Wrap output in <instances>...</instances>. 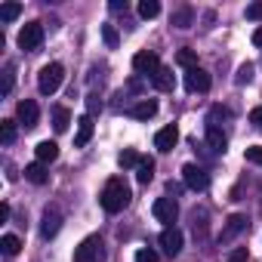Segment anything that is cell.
<instances>
[{
    "instance_id": "cell-1",
    "label": "cell",
    "mask_w": 262,
    "mask_h": 262,
    "mask_svg": "<svg viewBox=\"0 0 262 262\" xmlns=\"http://www.w3.org/2000/svg\"><path fill=\"white\" fill-rule=\"evenodd\" d=\"M99 201H102V210H105V213H120V210L129 204V185H126L120 176H114V179L105 182Z\"/></svg>"
},
{
    "instance_id": "cell-2",
    "label": "cell",
    "mask_w": 262,
    "mask_h": 262,
    "mask_svg": "<svg viewBox=\"0 0 262 262\" xmlns=\"http://www.w3.org/2000/svg\"><path fill=\"white\" fill-rule=\"evenodd\" d=\"M62 80H65V68H62L59 62H50V65H43L40 74H37V90H40L43 96H53V93L62 86Z\"/></svg>"
},
{
    "instance_id": "cell-3",
    "label": "cell",
    "mask_w": 262,
    "mask_h": 262,
    "mask_svg": "<svg viewBox=\"0 0 262 262\" xmlns=\"http://www.w3.org/2000/svg\"><path fill=\"white\" fill-rule=\"evenodd\" d=\"M74 262H105L102 237L99 234H90L86 241H80V247L74 250Z\"/></svg>"
},
{
    "instance_id": "cell-4",
    "label": "cell",
    "mask_w": 262,
    "mask_h": 262,
    "mask_svg": "<svg viewBox=\"0 0 262 262\" xmlns=\"http://www.w3.org/2000/svg\"><path fill=\"white\" fill-rule=\"evenodd\" d=\"M158 68H161V59H158V53H151V50H142V53H136L133 56V71L139 74V77H155L158 74Z\"/></svg>"
},
{
    "instance_id": "cell-5",
    "label": "cell",
    "mask_w": 262,
    "mask_h": 262,
    "mask_svg": "<svg viewBox=\"0 0 262 262\" xmlns=\"http://www.w3.org/2000/svg\"><path fill=\"white\" fill-rule=\"evenodd\" d=\"M182 179H185V185L191 191H207L210 188V173L204 167H198V164H185L182 167Z\"/></svg>"
},
{
    "instance_id": "cell-6",
    "label": "cell",
    "mask_w": 262,
    "mask_h": 262,
    "mask_svg": "<svg viewBox=\"0 0 262 262\" xmlns=\"http://www.w3.org/2000/svg\"><path fill=\"white\" fill-rule=\"evenodd\" d=\"M40 43H43V25H40V22H28V25L19 31V47H22L25 53H34Z\"/></svg>"
},
{
    "instance_id": "cell-7",
    "label": "cell",
    "mask_w": 262,
    "mask_h": 262,
    "mask_svg": "<svg viewBox=\"0 0 262 262\" xmlns=\"http://www.w3.org/2000/svg\"><path fill=\"white\" fill-rule=\"evenodd\" d=\"M151 213H155L158 222H164V225L170 228V225L176 222V216H179V204H176V198H158L155 207H151Z\"/></svg>"
},
{
    "instance_id": "cell-8",
    "label": "cell",
    "mask_w": 262,
    "mask_h": 262,
    "mask_svg": "<svg viewBox=\"0 0 262 262\" xmlns=\"http://www.w3.org/2000/svg\"><path fill=\"white\" fill-rule=\"evenodd\" d=\"M16 117H19V123H22L25 129L37 126V120H40V108H37V102H34V99H22L19 108H16Z\"/></svg>"
},
{
    "instance_id": "cell-9",
    "label": "cell",
    "mask_w": 262,
    "mask_h": 262,
    "mask_svg": "<svg viewBox=\"0 0 262 262\" xmlns=\"http://www.w3.org/2000/svg\"><path fill=\"white\" fill-rule=\"evenodd\" d=\"M185 90L188 93H207L210 90V74L204 68H188L185 71Z\"/></svg>"
},
{
    "instance_id": "cell-10",
    "label": "cell",
    "mask_w": 262,
    "mask_h": 262,
    "mask_svg": "<svg viewBox=\"0 0 262 262\" xmlns=\"http://www.w3.org/2000/svg\"><path fill=\"white\" fill-rule=\"evenodd\" d=\"M161 250L167 253V256H179L182 253V231L179 228H164L161 231Z\"/></svg>"
},
{
    "instance_id": "cell-11",
    "label": "cell",
    "mask_w": 262,
    "mask_h": 262,
    "mask_svg": "<svg viewBox=\"0 0 262 262\" xmlns=\"http://www.w3.org/2000/svg\"><path fill=\"white\" fill-rule=\"evenodd\" d=\"M176 142H179V129H176L173 123L164 126V129H158V136H155V148H158V151H173Z\"/></svg>"
},
{
    "instance_id": "cell-12",
    "label": "cell",
    "mask_w": 262,
    "mask_h": 262,
    "mask_svg": "<svg viewBox=\"0 0 262 262\" xmlns=\"http://www.w3.org/2000/svg\"><path fill=\"white\" fill-rule=\"evenodd\" d=\"M204 136H207V145H210L216 155H222V151L228 148V136L222 133V126H213V123H207V133H204Z\"/></svg>"
},
{
    "instance_id": "cell-13",
    "label": "cell",
    "mask_w": 262,
    "mask_h": 262,
    "mask_svg": "<svg viewBox=\"0 0 262 262\" xmlns=\"http://www.w3.org/2000/svg\"><path fill=\"white\" fill-rule=\"evenodd\" d=\"M59 228H62V216H59L56 210H47V213H43V219H40V234L50 241V237H56V234H59Z\"/></svg>"
},
{
    "instance_id": "cell-14",
    "label": "cell",
    "mask_w": 262,
    "mask_h": 262,
    "mask_svg": "<svg viewBox=\"0 0 262 262\" xmlns=\"http://www.w3.org/2000/svg\"><path fill=\"white\" fill-rule=\"evenodd\" d=\"M241 231H247V216L234 213V216H228V222H225V228H222L219 241H231V237H237Z\"/></svg>"
},
{
    "instance_id": "cell-15",
    "label": "cell",
    "mask_w": 262,
    "mask_h": 262,
    "mask_svg": "<svg viewBox=\"0 0 262 262\" xmlns=\"http://www.w3.org/2000/svg\"><path fill=\"white\" fill-rule=\"evenodd\" d=\"M158 114V102L155 99H142V102H136L133 108H129V117H136V120H151Z\"/></svg>"
},
{
    "instance_id": "cell-16",
    "label": "cell",
    "mask_w": 262,
    "mask_h": 262,
    "mask_svg": "<svg viewBox=\"0 0 262 262\" xmlns=\"http://www.w3.org/2000/svg\"><path fill=\"white\" fill-rule=\"evenodd\" d=\"M25 179H28V182H34V185H47V182H50L47 164H40V161L28 164V167H25Z\"/></svg>"
},
{
    "instance_id": "cell-17",
    "label": "cell",
    "mask_w": 262,
    "mask_h": 262,
    "mask_svg": "<svg viewBox=\"0 0 262 262\" xmlns=\"http://www.w3.org/2000/svg\"><path fill=\"white\" fill-rule=\"evenodd\" d=\"M90 139H93V117H90V114H83V117L77 120V136H74V145H77V148H83Z\"/></svg>"
},
{
    "instance_id": "cell-18",
    "label": "cell",
    "mask_w": 262,
    "mask_h": 262,
    "mask_svg": "<svg viewBox=\"0 0 262 262\" xmlns=\"http://www.w3.org/2000/svg\"><path fill=\"white\" fill-rule=\"evenodd\" d=\"M34 155H37V161H40V164H53V161L59 158V145H56V142H50V139H43V142L34 148Z\"/></svg>"
},
{
    "instance_id": "cell-19",
    "label": "cell",
    "mask_w": 262,
    "mask_h": 262,
    "mask_svg": "<svg viewBox=\"0 0 262 262\" xmlns=\"http://www.w3.org/2000/svg\"><path fill=\"white\" fill-rule=\"evenodd\" d=\"M68 123H71V111H68L65 105L53 108V126H56V133H65V129H68Z\"/></svg>"
},
{
    "instance_id": "cell-20",
    "label": "cell",
    "mask_w": 262,
    "mask_h": 262,
    "mask_svg": "<svg viewBox=\"0 0 262 262\" xmlns=\"http://www.w3.org/2000/svg\"><path fill=\"white\" fill-rule=\"evenodd\" d=\"M151 83H155L158 90H164V93H167V90H173V71H170L167 65H161V68H158V74L151 77Z\"/></svg>"
},
{
    "instance_id": "cell-21",
    "label": "cell",
    "mask_w": 262,
    "mask_h": 262,
    "mask_svg": "<svg viewBox=\"0 0 262 262\" xmlns=\"http://www.w3.org/2000/svg\"><path fill=\"white\" fill-rule=\"evenodd\" d=\"M136 179H139V185H148L155 179V161L151 158H142V164L136 167Z\"/></svg>"
},
{
    "instance_id": "cell-22",
    "label": "cell",
    "mask_w": 262,
    "mask_h": 262,
    "mask_svg": "<svg viewBox=\"0 0 262 262\" xmlns=\"http://www.w3.org/2000/svg\"><path fill=\"white\" fill-rule=\"evenodd\" d=\"M19 250H22V241L16 234H4V237H0V253H4V256H19Z\"/></svg>"
},
{
    "instance_id": "cell-23",
    "label": "cell",
    "mask_w": 262,
    "mask_h": 262,
    "mask_svg": "<svg viewBox=\"0 0 262 262\" xmlns=\"http://www.w3.org/2000/svg\"><path fill=\"white\" fill-rule=\"evenodd\" d=\"M0 142L4 145L16 142V120H0Z\"/></svg>"
},
{
    "instance_id": "cell-24",
    "label": "cell",
    "mask_w": 262,
    "mask_h": 262,
    "mask_svg": "<svg viewBox=\"0 0 262 262\" xmlns=\"http://www.w3.org/2000/svg\"><path fill=\"white\" fill-rule=\"evenodd\" d=\"M117 164H120L123 170H129V167H139V164H142V158H139L133 148H126V151H120V155H117Z\"/></svg>"
},
{
    "instance_id": "cell-25",
    "label": "cell",
    "mask_w": 262,
    "mask_h": 262,
    "mask_svg": "<svg viewBox=\"0 0 262 262\" xmlns=\"http://www.w3.org/2000/svg\"><path fill=\"white\" fill-rule=\"evenodd\" d=\"M191 19H194V13H191L188 7H182V10L173 13V25H176V28H191Z\"/></svg>"
},
{
    "instance_id": "cell-26",
    "label": "cell",
    "mask_w": 262,
    "mask_h": 262,
    "mask_svg": "<svg viewBox=\"0 0 262 262\" xmlns=\"http://www.w3.org/2000/svg\"><path fill=\"white\" fill-rule=\"evenodd\" d=\"M176 62H179L185 71H188V68H198V56H194V50H188V47L176 53Z\"/></svg>"
},
{
    "instance_id": "cell-27",
    "label": "cell",
    "mask_w": 262,
    "mask_h": 262,
    "mask_svg": "<svg viewBox=\"0 0 262 262\" xmlns=\"http://www.w3.org/2000/svg\"><path fill=\"white\" fill-rule=\"evenodd\" d=\"M161 13V4H158V0H142V4H139V16L142 19H155Z\"/></svg>"
},
{
    "instance_id": "cell-28",
    "label": "cell",
    "mask_w": 262,
    "mask_h": 262,
    "mask_svg": "<svg viewBox=\"0 0 262 262\" xmlns=\"http://www.w3.org/2000/svg\"><path fill=\"white\" fill-rule=\"evenodd\" d=\"M19 13H22L19 4H4L0 7V22H13V19H19Z\"/></svg>"
},
{
    "instance_id": "cell-29",
    "label": "cell",
    "mask_w": 262,
    "mask_h": 262,
    "mask_svg": "<svg viewBox=\"0 0 262 262\" xmlns=\"http://www.w3.org/2000/svg\"><path fill=\"white\" fill-rule=\"evenodd\" d=\"M231 114H228V108H222V105H213L210 108V117H207V123H213V126H219V120H228Z\"/></svg>"
},
{
    "instance_id": "cell-30",
    "label": "cell",
    "mask_w": 262,
    "mask_h": 262,
    "mask_svg": "<svg viewBox=\"0 0 262 262\" xmlns=\"http://www.w3.org/2000/svg\"><path fill=\"white\" fill-rule=\"evenodd\" d=\"M244 158H247L250 164H256V167H262V145H250V148L244 151Z\"/></svg>"
},
{
    "instance_id": "cell-31",
    "label": "cell",
    "mask_w": 262,
    "mask_h": 262,
    "mask_svg": "<svg viewBox=\"0 0 262 262\" xmlns=\"http://www.w3.org/2000/svg\"><path fill=\"white\" fill-rule=\"evenodd\" d=\"M13 80H16V74H13V65H7V68H4V86H0V93H4V96H10V90H13Z\"/></svg>"
},
{
    "instance_id": "cell-32",
    "label": "cell",
    "mask_w": 262,
    "mask_h": 262,
    "mask_svg": "<svg viewBox=\"0 0 262 262\" xmlns=\"http://www.w3.org/2000/svg\"><path fill=\"white\" fill-rule=\"evenodd\" d=\"M253 71H256V68L247 62V65H241V68H237V77H234V80H237V83H250V80H253Z\"/></svg>"
},
{
    "instance_id": "cell-33",
    "label": "cell",
    "mask_w": 262,
    "mask_h": 262,
    "mask_svg": "<svg viewBox=\"0 0 262 262\" xmlns=\"http://www.w3.org/2000/svg\"><path fill=\"white\" fill-rule=\"evenodd\" d=\"M136 262H158V253L151 247H142V250H136Z\"/></svg>"
},
{
    "instance_id": "cell-34",
    "label": "cell",
    "mask_w": 262,
    "mask_h": 262,
    "mask_svg": "<svg viewBox=\"0 0 262 262\" xmlns=\"http://www.w3.org/2000/svg\"><path fill=\"white\" fill-rule=\"evenodd\" d=\"M102 37H105V43H108V47H111V50H114V47H117V31H114V28H111V25H102Z\"/></svg>"
},
{
    "instance_id": "cell-35",
    "label": "cell",
    "mask_w": 262,
    "mask_h": 262,
    "mask_svg": "<svg viewBox=\"0 0 262 262\" xmlns=\"http://www.w3.org/2000/svg\"><path fill=\"white\" fill-rule=\"evenodd\" d=\"M247 259H250L247 247H237V250H231V253H228V262H247Z\"/></svg>"
},
{
    "instance_id": "cell-36",
    "label": "cell",
    "mask_w": 262,
    "mask_h": 262,
    "mask_svg": "<svg viewBox=\"0 0 262 262\" xmlns=\"http://www.w3.org/2000/svg\"><path fill=\"white\" fill-rule=\"evenodd\" d=\"M250 123H253L256 129H262V105H256V108L250 111Z\"/></svg>"
},
{
    "instance_id": "cell-37",
    "label": "cell",
    "mask_w": 262,
    "mask_h": 262,
    "mask_svg": "<svg viewBox=\"0 0 262 262\" xmlns=\"http://www.w3.org/2000/svg\"><path fill=\"white\" fill-rule=\"evenodd\" d=\"M86 108H90V111H86V114H90V117H93V114H96V111H99V108H102V102H99V96H90V99H86Z\"/></svg>"
},
{
    "instance_id": "cell-38",
    "label": "cell",
    "mask_w": 262,
    "mask_h": 262,
    "mask_svg": "<svg viewBox=\"0 0 262 262\" xmlns=\"http://www.w3.org/2000/svg\"><path fill=\"white\" fill-rule=\"evenodd\" d=\"M247 19H262V4H250L247 7Z\"/></svg>"
},
{
    "instance_id": "cell-39",
    "label": "cell",
    "mask_w": 262,
    "mask_h": 262,
    "mask_svg": "<svg viewBox=\"0 0 262 262\" xmlns=\"http://www.w3.org/2000/svg\"><path fill=\"white\" fill-rule=\"evenodd\" d=\"M111 10H114V13H120V10H126V0H111Z\"/></svg>"
},
{
    "instance_id": "cell-40",
    "label": "cell",
    "mask_w": 262,
    "mask_h": 262,
    "mask_svg": "<svg viewBox=\"0 0 262 262\" xmlns=\"http://www.w3.org/2000/svg\"><path fill=\"white\" fill-rule=\"evenodd\" d=\"M10 219V207L7 204H0V222H7Z\"/></svg>"
},
{
    "instance_id": "cell-41",
    "label": "cell",
    "mask_w": 262,
    "mask_h": 262,
    "mask_svg": "<svg viewBox=\"0 0 262 262\" xmlns=\"http://www.w3.org/2000/svg\"><path fill=\"white\" fill-rule=\"evenodd\" d=\"M253 43H256V47H262V28H256V31H253Z\"/></svg>"
}]
</instances>
